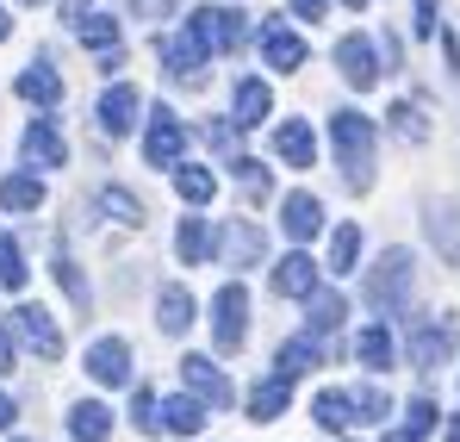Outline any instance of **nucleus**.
<instances>
[{
  "label": "nucleus",
  "mask_w": 460,
  "mask_h": 442,
  "mask_svg": "<svg viewBox=\"0 0 460 442\" xmlns=\"http://www.w3.org/2000/svg\"><path fill=\"white\" fill-rule=\"evenodd\" d=\"M411 293H417V262H411V249H385L380 262L361 275V299H367V311H411Z\"/></svg>",
  "instance_id": "nucleus-1"
},
{
  "label": "nucleus",
  "mask_w": 460,
  "mask_h": 442,
  "mask_svg": "<svg viewBox=\"0 0 460 442\" xmlns=\"http://www.w3.org/2000/svg\"><path fill=\"white\" fill-rule=\"evenodd\" d=\"M330 138H336V156H342L349 187H374V144H380L374 119L355 113V106H342V113H330Z\"/></svg>",
  "instance_id": "nucleus-2"
},
{
  "label": "nucleus",
  "mask_w": 460,
  "mask_h": 442,
  "mask_svg": "<svg viewBox=\"0 0 460 442\" xmlns=\"http://www.w3.org/2000/svg\"><path fill=\"white\" fill-rule=\"evenodd\" d=\"M249 32H255V25H249V13H236V6H199V13L187 19V38H193L206 57H225V50H236Z\"/></svg>",
  "instance_id": "nucleus-3"
},
{
  "label": "nucleus",
  "mask_w": 460,
  "mask_h": 442,
  "mask_svg": "<svg viewBox=\"0 0 460 442\" xmlns=\"http://www.w3.org/2000/svg\"><path fill=\"white\" fill-rule=\"evenodd\" d=\"M255 44H261V69H274V75H293V69H305V57H311V44L280 19V13H261V25H255Z\"/></svg>",
  "instance_id": "nucleus-4"
},
{
  "label": "nucleus",
  "mask_w": 460,
  "mask_h": 442,
  "mask_svg": "<svg viewBox=\"0 0 460 442\" xmlns=\"http://www.w3.org/2000/svg\"><path fill=\"white\" fill-rule=\"evenodd\" d=\"M212 256H218L225 268H261V256H268V230H261L255 219L212 224Z\"/></svg>",
  "instance_id": "nucleus-5"
},
{
  "label": "nucleus",
  "mask_w": 460,
  "mask_h": 442,
  "mask_svg": "<svg viewBox=\"0 0 460 442\" xmlns=\"http://www.w3.org/2000/svg\"><path fill=\"white\" fill-rule=\"evenodd\" d=\"M404 356H411V368H423V374L448 368V356H455V318L448 311L442 318H417L404 330Z\"/></svg>",
  "instance_id": "nucleus-6"
},
{
  "label": "nucleus",
  "mask_w": 460,
  "mask_h": 442,
  "mask_svg": "<svg viewBox=\"0 0 460 442\" xmlns=\"http://www.w3.org/2000/svg\"><path fill=\"white\" fill-rule=\"evenodd\" d=\"M243 337H249V287L225 281L212 293V343H218V356H230V349H243Z\"/></svg>",
  "instance_id": "nucleus-7"
},
{
  "label": "nucleus",
  "mask_w": 460,
  "mask_h": 442,
  "mask_svg": "<svg viewBox=\"0 0 460 442\" xmlns=\"http://www.w3.org/2000/svg\"><path fill=\"white\" fill-rule=\"evenodd\" d=\"M181 156H187V125H181V113L155 106L150 125H144V162H150V168H174Z\"/></svg>",
  "instance_id": "nucleus-8"
},
{
  "label": "nucleus",
  "mask_w": 460,
  "mask_h": 442,
  "mask_svg": "<svg viewBox=\"0 0 460 442\" xmlns=\"http://www.w3.org/2000/svg\"><path fill=\"white\" fill-rule=\"evenodd\" d=\"M137 113H144L137 87H131V81H112V87L100 94V106H93V119H100V138H131V131H137Z\"/></svg>",
  "instance_id": "nucleus-9"
},
{
  "label": "nucleus",
  "mask_w": 460,
  "mask_h": 442,
  "mask_svg": "<svg viewBox=\"0 0 460 442\" xmlns=\"http://www.w3.org/2000/svg\"><path fill=\"white\" fill-rule=\"evenodd\" d=\"M13 330H19V343H25L31 356L63 362V324H57L44 305H19V311H13Z\"/></svg>",
  "instance_id": "nucleus-10"
},
{
  "label": "nucleus",
  "mask_w": 460,
  "mask_h": 442,
  "mask_svg": "<svg viewBox=\"0 0 460 442\" xmlns=\"http://www.w3.org/2000/svg\"><path fill=\"white\" fill-rule=\"evenodd\" d=\"M336 69H342V81L349 87H374L385 75V63H380V50H374V38H361V32H349V38H336Z\"/></svg>",
  "instance_id": "nucleus-11"
},
{
  "label": "nucleus",
  "mask_w": 460,
  "mask_h": 442,
  "mask_svg": "<svg viewBox=\"0 0 460 442\" xmlns=\"http://www.w3.org/2000/svg\"><path fill=\"white\" fill-rule=\"evenodd\" d=\"M19 156H25V168H63L69 162V138L57 131V119H31L25 125V138H19Z\"/></svg>",
  "instance_id": "nucleus-12"
},
{
  "label": "nucleus",
  "mask_w": 460,
  "mask_h": 442,
  "mask_svg": "<svg viewBox=\"0 0 460 442\" xmlns=\"http://www.w3.org/2000/svg\"><path fill=\"white\" fill-rule=\"evenodd\" d=\"M87 380H93V386H131V343H125V337H93V349H87Z\"/></svg>",
  "instance_id": "nucleus-13"
},
{
  "label": "nucleus",
  "mask_w": 460,
  "mask_h": 442,
  "mask_svg": "<svg viewBox=\"0 0 460 442\" xmlns=\"http://www.w3.org/2000/svg\"><path fill=\"white\" fill-rule=\"evenodd\" d=\"M423 230H429L436 256L460 268V200H442V194H436V200H423Z\"/></svg>",
  "instance_id": "nucleus-14"
},
{
  "label": "nucleus",
  "mask_w": 460,
  "mask_h": 442,
  "mask_svg": "<svg viewBox=\"0 0 460 442\" xmlns=\"http://www.w3.org/2000/svg\"><path fill=\"white\" fill-rule=\"evenodd\" d=\"M181 380H187V386H193V392H199V399H206L212 411L236 405V386H230V374L218 368L212 356H187V362H181Z\"/></svg>",
  "instance_id": "nucleus-15"
},
{
  "label": "nucleus",
  "mask_w": 460,
  "mask_h": 442,
  "mask_svg": "<svg viewBox=\"0 0 460 442\" xmlns=\"http://www.w3.org/2000/svg\"><path fill=\"white\" fill-rule=\"evenodd\" d=\"M280 230H287L293 243H311V237L323 230V200H317L311 187H293V194L280 200Z\"/></svg>",
  "instance_id": "nucleus-16"
},
{
  "label": "nucleus",
  "mask_w": 460,
  "mask_h": 442,
  "mask_svg": "<svg viewBox=\"0 0 460 442\" xmlns=\"http://www.w3.org/2000/svg\"><path fill=\"white\" fill-rule=\"evenodd\" d=\"M155 57H162V69L174 75L181 87H199V69L212 63V57H206V50H199L187 32H181V38H155Z\"/></svg>",
  "instance_id": "nucleus-17"
},
{
  "label": "nucleus",
  "mask_w": 460,
  "mask_h": 442,
  "mask_svg": "<svg viewBox=\"0 0 460 442\" xmlns=\"http://www.w3.org/2000/svg\"><path fill=\"white\" fill-rule=\"evenodd\" d=\"M230 119H236L243 131H255L261 119H274V87H268L261 75H243V81H236V100H230Z\"/></svg>",
  "instance_id": "nucleus-18"
},
{
  "label": "nucleus",
  "mask_w": 460,
  "mask_h": 442,
  "mask_svg": "<svg viewBox=\"0 0 460 442\" xmlns=\"http://www.w3.org/2000/svg\"><path fill=\"white\" fill-rule=\"evenodd\" d=\"M274 156H280L287 168H311V162H317V131H311V119H280V125H274Z\"/></svg>",
  "instance_id": "nucleus-19"
},
{
  "label": "nucleus",
  "mask_w": 460,
  "mask_h": 442,
  "mask_svg": "<svg viewBox=\"0 0 460 442\" xmlns=\"http://www.w3.org/2000/svg\"><path fill=\"white\" fill-rule=\"evenodd\" d=\"M193 311H199L193 293H187L181 281H168V287L155 293V330H162V337H187V330H193Z\"/></svg>",
  "instance_id": "nucleus-20"
},
{
  "label": "nucleus",
  "mask_w": 460,
  "mask_h": 442,
  "mask_svg": "<svg viewBox=\"0 0 460 442\" xmlns=\"http://www.w3.org/2000/svg\"><path fill=\"white\" fill-rule=\"evenodd\" d=\"M206 418H212V405L187 386V392H174V399H162V430H174V437H199L206 430Z\"/></svg>",
  "instance_id": "nucleus-21"
},
{
  "label": "nucleus",
  "mask_w": 460,
  "mask_h": 442,
  "mask_svg": "<svg viewBox=\"0 0 460 442\" xmlns=\"http://www.w3.org/2000/svg\"><path fill=\"white\" fill-rule=\"evenodd\" d=\"M287 405H293V374L274 368L268 380H255V386H249V418H255V424H274Z\"/></svg>",
  "instance_id": "nucleus-22"
},
{
  "label": "nucleus",
  "mask_w": 460,
  "mask_h": 442,
  "mask_svg": "<svg viewBox=\"0 0 460 442\" xmlns=\"http://www.w3.org/2000/svg\"><path fill=\"white\" fill-rule=\"evenodd\" d=\"M274 293H287V299L317 293V262H311L305 249H293V256H280V262H274Z\"/></svg>",
  "instance_id": "nucleus-23"
},
{
  "label": "nucleus",
  "mask_w": 460,
  "mask_h": 442,
  "mask_svg": "<svg viewBox=\"0 0 460 442\" xmlns=\"http://www.w3.org/2000/svg\"><path fill=\"white\" fill-rule=\"evenodd\" d=\"M13 94L50 113V106H63V75L50 69V63H31V69H25V75H19V81H13Z\"/></svg>",
  "instance_id": "nucleus-24"
},
{
  "label": "nucleus",
  "mask_w": 460,
  "mask_h": 442,
  "mask_svg": "<svg viewBox=\"0 0 460 442\" xmlns=\"http://www.w3.org/2000/svg\"><path fill=\"white\" fill-rule=\"evenodd\" d=\"M69 437L75 442H112V405L75 399V405H69Z\"/></svg>",
  "instance_id": "nucleus-25"
},
{
  "label": "nucleus",
  "mask_w": 460,
  "mask_h": 442,
  "mask_svg": "<svg viewBox=\"0 0 460 442\" xmlns=\"http://www.w3.org/2000/svg\"><path fill=\"white\" fill-rule=\"evenodd\" d=\"M317 362H323V337H317V330H299V337H287V343H280V356H274V368L293 374V380H299V374H311Z\"/></svg>",
  "instance_id": "nucleus-26"
},
{
  "label": "nucleus",
  "mask_w": 460,
  "mask_h": 442,
  "mask_svg": "<svg viewBox=\"0 0 460 442\" xmlns=\"http://www.w3.org/2000/svg\"><path fill=\"white\" fill-rule=\"evenodd\" d=\"M174 194L187 200V206H212V194H218V175L206 168V162H174Z\"/></svg>",
  "instance_id": "nucleus-27"
},
{
  "label": "nucleus",
  "mask_w": 460,
  "mask_h": 442,
  "mask_svg": "<svg viewBox=\"0 0 460 442\" xmlns=\"http://www.w3.org/2000/svg\"><path fill=\"white\" fill-rule=\"evenodd\" d=\"M342 318H349V299H342V293H330V287L305 293V330L330 337V330H342Z\"/></svg>",
  "instance_id": "nucleus-28"
},
{
  "label": "nucleus",
  "mask_w": 460,
  "mask_h": 442,
  "mask_svg": "<svg viewBox=\"0 0 460 442\" xmlns=\"http://www.w3.org/2000/svg\"><path fill=\"white\" fill-rule=\"evenodd\" d=\"M0 206H6V212H38V206H44V181H38V168L6 175V181H0Z\"/></svg>",
  "instance_id": "nucleus-29"
},
{
  "label": "nucleus",
  "mask_w": 460,
  "mask_h": 442,
  "mask_svg": "<svg viewBox=\"0 0 460 442\" xmlns=\"http://www.w3.org/2000/svg\"><path fill=\"white\" fill-rule=\"evenodd\" d=\"M311 418H317V424H323L330 437H342L349 424H361V418H355V392H336V386L311 399Z\"/></svg>",
  "instance_id": "nucleus-30"
},
{
  "label": "nucleus",
  "mask_w": 460,
  "mask_h": 442,
  "mask_svg": "<svg viewBox=\"0 0 460 442\" xmlns=\"http://www.w3.org/2000/svg\"><path fill=\"white\" fill-rule=\"evenodd\" d=\"M392 356H398L392 330H385V324H361V337H355V362H361V368H392Z\"/></svg>",
  "instance_id": "nucleus-31"
},
{
  "label": "nucleus",
  "mask_w": 460,
  "mask_h": 442,
  "mask_svg": "<svg viewBox=\"0 0 460 442\" xmlns=\"http://www.w3.org/2000/svg\"><path fill=\"white\" fill-rule=\"evenodd\" d=\"M174 256H181L187 268H199V262L212 256V224L206 219H181V230H174Z\"/></svg>",
  "instance_id": "nucleus-32"
},
{
  "label": "nucleus",
  "mask_w": 460,
  "mask_h": 442,
  "mask_svg": "<svg viewBox=\"0 0 460 442\" xmlns=\"http://www.w3.org/2000/svg\"><path fill=\"white\" fill-rule=\"evenodd\" d=\"M355 262H361V224H336L330 230V275H355Z\"/></svg>",
  "instance_id": "nucleus-33"
},
{
  "label": "nucleus",
  "mask_w": 460,
  "mask_h": 442,
  "mask_svg": "<svg viewBox=\"0 0 460 442\" xmlns=\"http://www.w3.org/2000/svg\"><path fill=\"white\" fill-rule=\"evenodd\" d=\"M50 275H57V287L69 293V305H75L81 318H87V311H93V293H87V281H81V262H75V256H63V249H57V262H50Z\"/></svg>",
  "instance_id": "nucleus-34"
},
{
  "label": "nucleus",
  "mask_w": 460,
  "mask_h": 442,
  "mask_svg": "<svg viewBox=\"0 0 460 442\" xmlns=\"http://www.w3.org/2000/svg\"><path fill=\"white\" fill-rule=\"evenodd\" d=\"M75 38L87 44V50H93V57H112V50H119V19H106V13H87V19L75 25Z\"/></svg>",
  "instance_id": "nucleus-35"
},
{
  "label": "nucleus",
  "mask_w": 460,
  "mask_h": 442,
  "mask_svg": "<svg viewBox=\"0 0 460 442\" xmlns=\"http://www.w3.org/2000/svg\"><path fill=\"white\" fill-rule=\"evenodd\" d=\"M93 200H100V212H112V219H119V224H131V230L144 224V200H137L131 187H100Z\"/></svg>",
  "instance_id": "nucleus-36"
},
{
  "label": "nucleus",
  "mask_w": 460,
  "mask_h": 442,
  "mask_svg": "<svg viewBox=\"0 0 460 442\" xmlns=\"http://www.w3.org/2000/svg\"><path fill=\"white\" fill-rule=\"evenodd\" d=\"M25 281H31V268H25L19 243H13V237H0V287H6V293H25Z\"/></svg>",
  "instance_id": "nucleus-37"
},
{
  "label": "nucleus",
  "mask_w": 460,
  "mask_h": 442,
  "mask_svg": "<svg viewBox=\"0 0 460 442\" xmlns=\"http://www.w3.org/2000/svg\"><path fill=\"white\" fill-rule=\"evenodd\" d=\"M385 119H392V131H398V138H411V144H423V138H429V125H423V113H417L411 100H398Z\"/></svg>",
  "instance_id": "nucleus-38"
},
{
  "label": "nucleus",
  "mask_w": 460,
  "mask_h": 442,
  "mask_svg": "<svg viewBox=\"0 0 460 442\" xmlns=\"http://www.w3.org/2000/svg\"><path fill=\"white\" fill-rule=\"evenodd\" d=\"M230 168H236V181H243V194H249V200H268V194H274V175H268L261 162H243V156H236Z\"/></svg>",
  "instance_id": "nucleus-39"
},
{
  "label": "nucleus",
  "mask_w": 460,
  "mask_h": 442,
  "mask_svg": "<svg viewBox=\"0 0 460 442\" xmlns=\"http://www.w3.org/2000/svg\"><path fill=\"white\" fill-rule=\"evenodd\" d=\"M385 411H392L385 386H355V418H361V424H380Z\"/></svg>",
  "instance_id": "nucleus-40"
},
{
  "label": "nucleus",
  "mask_w": 460,
  "mask_h": 442,
  "mask_svg": "<svg viewBox=\"0 0 460 442\" xmlns=\"http://www.w3.org/2000/svg\"><path fill=\"white\" fill-rule=\"evenodd\" d=\"M131 424H137L144 437H155V430H162V405H155L150 386H137V399H131Z\"/></svg>",
  "instance_id": "nucleus-41"
},
{
  "label": "nucleus",
  "mask_w": 460,
  "mask_h": 442,
  "mask_svg": "<svg viewBox=\"0 0 460 442\" xmlns=\"http://www.w3.org/2000/svg\"><path fill=\"white\" fill-rule=\"evenodd\" d=\"M404 430L429 437V430H436V405H429V399H411V411H404Z\"/></svg>",
  "instance_id": "nucleus-42"
},
{
  "label": "nucleus",
  "mask_w": 460,
  "mask_h": 442,
  "mask_svg": "<svg viewBox=\"0 0 460 442\" xmlns=\"http://www.w3.org/2000/svg\"><path fill=\"white\" fill-rule=\"evenodd\" d=\"M236 131H243L236 119H230V125H206V138H212V149H236Z\"/></svg>",
  "instance_id": "nucleus-43"
},
{
  "label": "nucleus",
  "mask_w": 460,
  "mask_h": 442,
  "mask_svg": "<svg viewBox=\"0 0 460 442\" xmlns=\"http://www.w3.org/2000/svg\"><path fill=\"white\" fill-rule=\"evenodd\" d=\"M13 337H19V330L0 318V374H13Z\"/></svg>",
  "instance_id": "nucleus-44"
},
{
  "label": "nucleus",
  "mask_w": 460,
  "mask_h": 442,
  "mask_svg": "<svg viewBox=\"0 0 460 442\" xmlns=\"http://www.w3.org/2000/svg\"><path fill=\"white\" fill-rule=\"evenodd\" d=\"M137 6V19H168L174 13V0H131Z\"/></svg>",
  "instance_id": "nucleus-45"
},
{
  "label": "nucleus",
  "mask_w": 460,
  "mask_h": 442,
  "mask_svg": "<svg viewBox=\"0 0 460 442\" xmlns=\"http://www.w3.org/2000/svg\"><path fill=\"white\" fill-rule=\"evenodd\" d=\"M330 13V0H293V19H323Z\"/></svg>",
  "instance_id": "nucleus-46"
},
{
  "label": "nucleus",
  "mask_w": 460,
  "mask_h": 442,
  "mask_svg": "<svg viewBox=\"0 0 460 442\" xmlns=\"http://www.w3.org/2000/svg\"><path fill=\"white\" fill-rule=\"evenodd\" d=\"M93 13V0H63V25H81Z\"/></svg>",
  "instance_id": "nucleus-47"
},
{
  "label": "nucleus",
  "mask_w": 460,
  "mask_h": 442,
  "mask_svg": "<svg viewBox=\"0 0 460 442\" xmlns=\"http://www.w3.org/2000/svg\"><path fill=\"white\" fill-rule=\"evenodd\" d=\"M417 32H436V0H417Z\"/></svg>",
  "instance_id": "nucleus-48"
},
{
  "label": "nucleus",
  "mask_w": 460,
  "mask_h": 442,
  "mask_svg": "<svg viewBox=\"0 0 460 442\" xmlns=\"http://www.w3.org/2000/svg\"><path fill=\"white\" fill-rule=\"evenodd\" d=\"M13 418H19V405H13V399L0 392V430H13Z\"/></svg>",
  "instance_id": "nucleus-49"
},
{
  "label": "nucleus",
  "mask_w": 460,
  "mask_h": 442,
  "mask_svg": "<svg viewBox=\"0 0 460 442\" xmlns=\"http://www.w3.org/2000/svg\"><path fill=\"white\" fill-rule=\"evenodd\" d=\"M385 442H423V437H417V430H404V424H398V430H392V437H385Z\"/></svg>",
  "instance_id": "nucleus-50"
},
{
  "label": "nucleus",
  "mask_w": 460,
  "mask_h": 442,
  "mask_svg": "<svg viewBox=\"0 0 460 442\" xmlns=\"http://www.w3.org/2000/svg\"><path fill=\"white\" fill-rule=\"evenodd\" d=\"M6 38H13V13L0 6V44H6Z\"/></svg>",
  "instance_id": "nucleus-51"
},
{
  "label": "nucleus",
  "mask_w": 460,
  "mask_h": 442,
  "mask_svg": "<svg viewBox=\"0 0 460 442\" xmlns=\"http://www.w3.org/2000/svg\"><path fill=\"white\" fill-rule=\"evenodd\" d=\"M442 442H460V418H455V424H448V430H442Z\"/></svg>",
  "instance_id": "nucleus-52"
},
{
  "label": "nucleus",
  "mask_w": 460,
  "mask_h": 442,
  "mask_svg": "<svg viewBox=\"0 0 460 442\" xmlns=\"http://www.w3.org/2000/svg\"><path fill=\"white\" fill-rule=\"evenodd\" d=\"M349 6H355V13H361V6H367V0H349Z\"/></svg>",
  "instance_id": "nucleus-53"
},
{
  "label": "nucleus",
  "mask_w": 460,
  "mask_h": 442,
  "mask_svg": "<svg viewBox=\"0 0 460 442\" xmlns=\"http://www.w3.org/2000/svg\"><path fill=\"white\" fill-rule=\"evenodd\" d=\"M19 6H38V0H19Z\"/></svg>",
  "instance_id": "nucleus-54"
}]
</instances>
